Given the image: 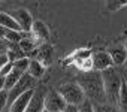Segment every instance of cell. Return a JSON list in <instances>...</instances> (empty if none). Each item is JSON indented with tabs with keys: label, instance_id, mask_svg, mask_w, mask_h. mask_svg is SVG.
<instances>
[{
	"label": "cell",
	"instance_id": "6da1fadb",
	"mask_svg": "<svg viewBox=\"0 0 127 112\" xmlns=\"http://www.w3.org/2000/svg\"><path fill=\"white\" fill-rule=\"evenodd\" d=\"M76 82L81 85L87 100H90L93 105L108 103L102 72L93 70V72H87V73H79L76 78Z\"/></svg>",
	"mask_w": 127,
	"mask_h": 112
},
{
	"label": "cell",
	"instance_id": "7a4b0ae2",
	"mask_svg": "<svg viewBox=\"0 0 127 112\" xmlns=\"http://www.w3.org/2000/svg\"><path fill=\"white\" fill-rule=\"evenodd\" d=\"M102 78H103V85H105L108 103L118 106V97H120V91H121V85H123L124 78H121V75L118 73V70L115 67L102 72Z\"/></svg>",
	"mask_w": 127,
	"mask_h": 112
},
{
	"label": "cell",
	"instance_id": "3957f363",
	"mask_svg": "<svg viewBox=\"0 0 127 112\" xmlns=\"http://www.w3.org/2000/svg\"><path fill=\"white\" fill-rule=\"evenodd\" d=\"M58 93L63 96V99L66 100L67 105H75V106H79L82 105L87 97L81 88V85L78 82H66V84H61L58 87Z\"/></svg>",
	"mask_w": 127,
	"mask_h": 112
},
{
	"label": "cell",
	"instance_id": "277c9868",
	"mask_svg": "<svg viewBox=\"0 0 127 112\" xmlns=\"http://www.w3.org/2000/svg\"><path fill=\"white\" fill-rule=\"evenodd\" d=\"M36 79L33 78V76H30L29 73H26L20 81H18V84L11 90V91H8V94H9V105H12L18 97H21L23 94H26L27 91H30V90H34L36 87Z\"/></svg>",
	"mask_w": 127,
	"mask_h": 112
},
{
	"label": "cell",
	"instance_id": "5b68a950",
	"mask_svg": "<svg viewBox=\"0 0 127 112\" xmlns=\"http://www.w3.org/2000/svg\"><path fill=\"white\" fill-rule=\"evenodd\" d=\"M67 106L66 100L58 93V90H51L45 96V109L49 112H63Z\"/></svg>",
	"mask_w": 127,
	"mask_h": 112
},
{
	"label": "cell",
	"instance_id": "8992f818",
	"mask_svg": "<svg viewBox=\"0 0 127 112\" xmlns=\"http://www.w3.org/2000/svg\"><path fill=\"white\" fill-rule=\"evenodd\" d=\"M93 66L96 72H105L108 69H112L114 60L111 57V54L106 51H94L93 52Z\"/></svg>",
	"mask_w": 127,
	"mask_h": 112
},
{
	"label": "cell",
	"instance_id": "52a82bcc",
	"mask_svg": "<svg viewBox=\"0 0 127 112\" xmlns=\"http://www.w3.org/2000/svg\"><path fill=\"white\" fill-rule=\"evenodd\" d=\"M11 15L17 20V23L20 24V27H21V30H23L24 33H32V28H33L34 21H33V18H32V14H30L27 9H24V8L15 9Z\"/></svg>",
	"mask_w": 127,
	"mask_h": 112
},
{
	"label": "cell",
	"instance_id": "ba28073f",
	"mask_svg": "<svg viewBox=\"0 0 127 112\" xmlns=\"http://www.w3.org/2000/svg\"><path fill=\"white\" fill-rule=\"evenodd\" d=\"M34 60H37L39 63H42L45 67H48L51 63H52V58H54V48H52V45L51 43H42L39 48H37V51L34 52Z\"/></svg>",
	"mask_w": 127,
	"mask_h": 112
},
{
	"label": "cell",
	"instance_id": "9c48e42d",
	"mask_svg": "<svg viewBox=\"0 0 127 112\" xmlns=\"http://www.w3.org/2000/svg\"><path fill=\"white\" fill-rule=\"evenodd\" d=\"M34 93H36V88L34 90H30L26 94H23L21 97H18L9 106L8 112H26L27 108H29V105H30V102H32V99H33V96H34Z\"/></svg>",
	"mask_w": 127,
	"mask_h": 112
},
{
	"label": "cell",
	"instance_id": "30bf717a",
	"mask_svg": "<svg viewBox=\"0 0 127 112\" xmlns=\"http://www.w3.org/2000/svg\"><path fill=\"white\" fill-rule=\"evenodd\" d=\"M40 45H42V42H39L32 33H26L24 39L20 42V48L26 52V55H29V54H34Z\"/></svg>",
	"mask_w": 127,
	"mask_h": 112
},
{
	"label": "cell",
	"instance_id": "8fae6325",
	"mask_svg": "<svg viewBox=\"0 0 127 112\" xmlns=\"http://www.w3.org/2000/svg\"><path fill=\"white\" fill-rule=\"evenodd\" d=\"M32 34H33L39 42H42V43H46V42L49 40V28H48V26H46L43 21H40V20L34 21L33 28H32Z\"/></svg>",
	"mask_w": 127,
	"mask_h": 112
},
{
	"label": "cell",
	"instance_id": "7c38bea8",
	"mask_svg": "<svg viewBox=\"0 0 127 112\" xmlns=\"http://www.w3.org/2000/svg\"><path fill=\"white\" fill-rule=\"evenodd\" d=\"M45 96H46V93L43 94L40 91H36L26 112H43V109H45Z\"/></svg>",
	"mask_w": 127,
	"mask_h": 112
},
{
	"label": "cell",
	"instance_id": "4fadbf2b",
	"mask_svg": "<svg viewBox=\"0 0 127 112\" xmlns=\"http://www.w3.org/2000/svg\"><path fill=\"white\" fill-rule=\"evenodd\" d=\"M0 26H2V28H8V30H15V31H23L20 24L17 23V20L8 14V12H2L0 14Z\"/></svg>",
	"mask_w": 127,
	"mask_h": 112
},
{
	"label": "cell",
	"instance_id": "5bb4252c",
	"mask_svg": "<svg viewBox=\"0 0 127 112\" xmlns=\"http://www.w3.org/2000/svg\"><path fill=\"white\" fill-rule=\"evenodd\" d=\"M26 33L24 31H15V30H8V28H2V37L9 42V43H17L20 45V42L24 39Z\"/></svg>",
	"mask_w": 127,
	"mask_h": 112
},
{
	"label": "cell",
	"instance_id": "9a60e30c",
	"mask_svg": "<svg viewBox=\"0 0 127 112\" xmlns=\"http://www.w3.org/2000/svg\"><path fill=\"white\" fill-rule=\"evenodd\" d=\"M45 70H46V67L42 64V63H39L37 60H30V66H29V70H27V73L30 75V76H33L34 79H40L43 75H45Z\"/></svg>",
	"mask_w": 127,
	"mask_h": 112
},
{
	"label": "cell",
	"instance_id": "2e32d148",
	"mask_svg": "<svg viewBox=\"0 0 127 112\" xmlns=\"http://www.w3.org/2000/svg\"><path fill=\"white\" fill-rule=\"evenodd\" d=\"M109 54H111V57H112L115 66H124V63L127 61V51H126L124 48H115V49H111Z\"/></svg>",
	"mask_w": 127,
	"mask_h": 112
},
{
	"label": "cell",
	"instance_id": "e0dca14e",
	"mask_svg": "<svg viewBox=\"0 0 127 112\" xmlns=\"http://www.w3.org/2000/svg\"><path fill=\"white\" fill-rule=\"evenodd\" d=\"M118 108L121 112H127V81L126 78L123 79V85H121V91L118 97Z\"/></svg>",
	"mask_w": 127,
	"mask_h": 112
},
{
	"label": "cell",
	"instance_id": "ac0fdd59",
	"mask_svg": "<svg viewBox=\"0 0 127 112\" xmlns=\"http://www.w3.org/2000/svg\"><path fill=\"white\" fill-rule=\"evenodd\" d=\"M94 112H121L118 106L103 103V105H94Z\"/></svg>",
	"mask_w": 127,
	"mask_h": 112
},
{
	"label": "cell",
	"instance_id": "d6986e66",
	"mask_svg": "<svg viewBox=\"0 0 127 112\" xmlns=\"http://www.w3.org/2000/svg\"><path fill=\"white\" fill-rule=\"evenodd\" d=\"M12 70H14V63H8V64L2 66L0 67V78H6Z\"/></svg>",
	"mask_w": 127,
	"mask_h": 112
},
{
	"label": "cell",
	"instance_id": "ffe728a7",
	"mask_svg": "<svg viewBox=\"0 0 127 112\" xmlns=\"http://www.w3.org/2000/svg\"><path fill=\"white\" fill-rule=\"evenodd\" d=\"M6 103H9V94L5 90H0V108H2V111H5Z\"/></svg>",
	"mask_w": 127,
	"mask_h": 112
},
{
	"label": "cell",
	"instance_id": "44dd1931",
	"mask_svg": "<svg viewBox=\"0 0 127 112\" xmlns=\"http://www.w3.org/2000/svg\"><path fill=\"white\" fill-rule=\"evenodd\" d=\"M79 112H94V105L90 100H85L82 105H79Z\"/></svg>",
	"mask_w": 127,
	"mask_h": 112
},
{
	"label": "cell",
	"instance_id": "7402d4cb",
	"mask_svg": "<svg viewBox=\"0 0 127 112\" xmlns=\"http://www.w3.org/2000/svg\"><path fill=\"white\" fill-rule=\"evenodd\" d=\"M63 112H79V106H75V105H67L64 108Z\"/></svg>",
	"mask_w": 127,
	"mask_h": 112
},
{
	"label": "cell",
	"instance_id": "603a6c76",
	"mask_svg": "<svg viewBox=\"0 0 127 112\" xmlns=\"http://www.w3.org/2000/svg\"><path fill=\"white\" fill-rule=\"evenodd\" d=\"M124 69H126V73H127V61L124 63Z\"/></svg>",
	"mask_w": 127,
	"mask_h": 112
},
{
	"label": "cell",
	"instance_id": "cb8c5ba5",
	"mask_svg": "<svg viewBox=\"0 0 127 112\" xmlns=\"http://www.w3.org/2000/svg\"><path fill=\"white\" fill-rule=\"evenodd\" d=\"M124 49L127 51V40H126V43H124Z\"/></svg>",
	"mask_w": 127,
	"mask_h": 112
},
{
	"label": "cell",
	"instance_id": "d4e9b609",
	"mask_svg": "<svg viewBox=\"0 0 127 112\" xmlns=\"http://www.w3.org/2000/svg\"><path fill=\"white\" fill-rule=\"evenodd\" d=\"M43 112H49V111H46V109H43Z\"/></svg>",
	"mask_w": 127,
	"mask_h": 112
},
{
	"label": "cell",
	"instance_id": "484cf974",
	"mask_svg": "<svg viewBox=\"0 0 127 112\" xmlns=\"http://www.w3.org/2000/svg\"><path fill=\"white\" fill-rule=\"evenodd\" d=\"M124 78H126V81H127V76H124Z\"/></svg>",
	"mask_w": 127,
	"mask_h": 112
}]
</instances>
